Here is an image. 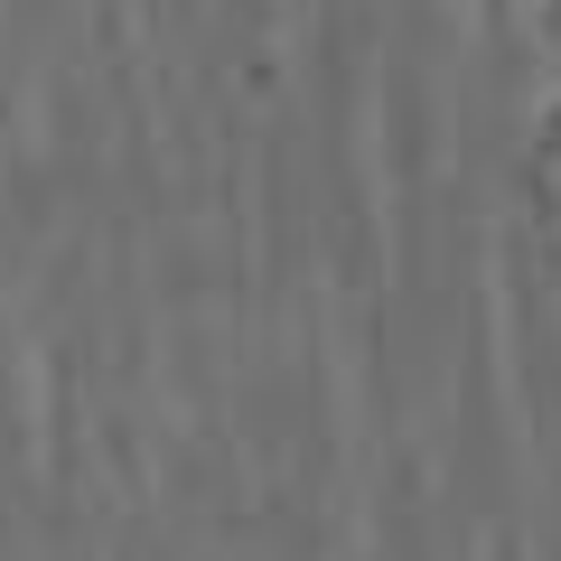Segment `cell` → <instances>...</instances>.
<instances>
[{"label": "cell", "instance_id": "6da1fadb", "mask_svg": "<svg viewBox=\"0 0 561 561\" xmlns=\"http://www.w3.org/2000/svg\"><path fill=\"white\" fill-rule=\"evenodd\" d=\"M561 160V103H552V122H542V140H534V169H552Z\"/></svg>", "mask_w": 561, "mask_h": 561}]
</instances>
